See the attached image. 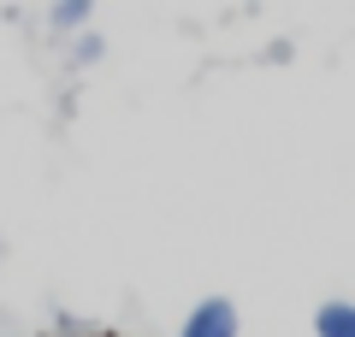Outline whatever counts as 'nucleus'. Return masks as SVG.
<instances>
[{
	"mask_svg": "<svg viewBox=\"0 0 355 337\" xmlns=\"http://www.w3.org/2000/svg\"><path fill=\"white\" fill-rule=\"evenodd\" d=\"M101 53H107V42H101V36H89V30H83V36H77V48H71V65H95Z\"/></svg>",
	"mask_w": 355,
	"mask_h": 337,
	"instance_id": "obj_4",
	"label": "nucleus"
},
{
	"mask_svg": "<svg viewBox=\"0 0 355 337\" xmlns=\"http://www.w3.org/2000/svg\"><path fill=\"white\" fill-rule=\"evenodd\" d=\"M178 337H237V302L231 296H202L190 320L178 325Z\"/></svg>",
	"mask_w": 355,
	"mask_h": 337,
	"instance_id": "obj_1",
	"label": "nucleus"
},
{
	"mask_svg": "<svg viewBox=\"0 0 355 337\" xmlns=\"http://www.w3.org/2000/svg\"><path fill=\"white\" fill-rule=\"evenodd\" d=\"M89 12H95V0H53L48 6V30L53 36H71V30L89 24Z\"/></svg>",
	"mask_w": 355,
	"mask_h": 337,
	"instance_id": "obj_3",
	"label": "nucleus"
},
{
	"mask_svg": "<svg viewBox=\"0 0 355 337\" xmlns=\"http://www.w3.org/2000/svg\"><path fill=\"white\" fill-rule=\"evenodd\" d=\"M314 337H355V302H320Z\"/></svg>",
	"mask_w": 355,
	"mask_h": 337,
	"instance_id": "obj_2",
	"label": "nucleus"
}]
</instances>
